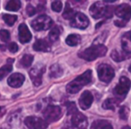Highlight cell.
I'll return each mask as SVG.
<instances>
[{
	"label": "cell",
	"instance_id": "obj_1",
	"mask_svg": "<svg viewBox=\"0 0 131 129\" xmlns=\"http://www.w3.org/2000/svg\"><path fill=\"white\" fill-rule=\"evenodd\" d=\"M92 81V71L87 70L83 75L77 76L75 80L70 82L67 85V91L70 94H75L78 92L84 86L87 85Z\"/></svg>",
	"mask_w": 131,
	"mask_h": 129
},
{
	"label": "cell",
	"instance_id": "obj_2",
	"mask_svg": "<svg viewBox=\"0 0 131 129\" xmlns=\"http://www.w3.org/2000/svg\"><path fill=\"white\" fill-rule=\"evenodd\" d=\"M107 53V48L102 44H96L89 47L88 49L83 50L78 54L81 58L87 61H93L96 58L103 56Z\"/></svg>",
	"mask_w": 131,
	"mask_h": 129
},
{
	"label": "cell",
	"instance_id": "obj_3",
	"mask_svg": "<svg viewBox=\"0 0 131 129\" xmlns=\"http://www.w3.org/2000/svg\"><path fill=\"white\" fill-rule=\"evenodd\" d=\"M112 8L114 7L106 6L103 2H96L92 5L91 8H90V15L94 19H100L103 16L111 17Z\"/></svg>",
	"mask_w": 131,
	"mask_h": 129
},
{
	"label": "cell",
	"instance_id": "obj_4",
	"mask_svg": "<svg viewBox=\"0 0 131 129\" xmlns=\"http://www.w3.org/2000/svg\"><path fill=\"white\" fill-rule=\"evenodd\" d=\"M53 24V21L51 20L50 17H49L48 15H39L38 17L34 19L31 22V27L35 30V31H46L49 30V28H51Z\"/></svg>",
	"mask_w": 131,
	"mask_h": 129
},
{
	"label": "cell",
	"instance_id": "obj_5",
	"mask_svg": "<svg viewBox=\"0 0 131 129\" xmlns=\"http://www.w3.org/2000/svg\"><path fill=\"white\" fill-rule=\"evenodd\" d=\"M130 85H131V82L127 77L126 76L120 77L118 84L113 89V93H114L115 96L118 97V100H121L128 92L129 89H130Z\"/></svg>",
	"mask_w": 131,
	"mask_h": 129
},
{
	"label": "cell",
	"instance_id": "obj_6",
	"mask_svg": "<svg viewBox=\"0 0 131 129\" xmlns=\"http://www.w3.org/2000/svg\"><path fill=\"white\" fill-rule=\"evenodd\" d=\"M62 111L58 106L49 105L43 110V116L45 121L49 123H52L58 120L61 116Z\"/></svg>",
	"mask_w": 131,
	"mask_h": 129
},
{
	"label": "cell",
	"instance_id": "obj_7",
	"mask_svg": "<svg viewBox=\"0 0 131 129\" xmlns=\"http://www.w3.org/2000/svg\"><path fill=\"white\" fill-rule=\"evenodd\" d=\"M98 76L102 82L110 83L114 77V70L110 65L107 64H102L98 66Z\"/></svg>",
	"mask_w": 131,
	"mask_h": 129
},
{
	"label": "cell",
	"instance_id": "obj_8",
	"mask_svg": "<svg viewBox=\"0 0 131 129\" xmlns=\"http://www.w3.org/2000/svg\"><path fill=\"white\" fill-rule=\"evenodd\" d=\"M24 124L30 129H46L48 127L47 122L38 116H28L24 120Z\"/></svg>",
	"mask_w": 131,
	"mask_h": 129
},
{
	"label": "cell",
	"instance_id": "obj_9",
	"mask_svg": "<svg viewBox=\"0 0 131 129\" xmlns=\"http://www.w3.org/2000/svg\"><path fill=\"white\" fill-rule=\"evenodd\" d=\"M44 71H45V66H42V65H38L30 70V77L35 86H39L41 84Z\"/></svg>",
	"mask_w": 131,
	"mask_h": 129
},
{
	"label": "cell",
	"instance_id": "obj_10",
	"mask_svg": "<svg viewBox=\"0 0 131 129\" xmlns=\"http://www.w3.org/2000/svg\"><path fill=\"white\" fill-rule=\"evenodd\" d=\"M70 25L72 27L78 28V29H85L89 25V20L85 15L83 13H77L74 18L71 20Z\"/></svg>",
	"mask_w": 131,
	"mask_h": 129
},
{
	"label": "cell",
	"instance_id": "obj_11",
	"mask_svg": "<svg viewBox=\"0 0 131 129\" xmlns=\"http://www.w3.org/2000/svg\"><path fill=\"white\" fill-rule=\"evenodd\" d=\"M71 123L74 126L78 129H86L88 126V120L86 116L79 112L72 115Z\"/></svg>",
	"mask_w": 131,
	"mask_h": 129
},
{
	"label": "cell",
	"instance_id": "obj_12",
	"mask_svg": "<svg viewBox=\"0 0 131 129\" xmlns=\"http://www.w3.org/2000/svg\"><path fill=\"white\" fill-rule=\"evenodd\" d=\"M115 14L123 21L127 22L131 18V6L127 4H122L115 8Z\"/></svg>",
	"mask_w": 131,
	"mask_h": 129
},
{
	"label": "cell",
	"instance_id": "obj_13",
	"mask_svg": "<svg viewBox=\"0 0 131 129\" xmlns=\"http://www.w3.org/2000/svg\"><path fill=\"white\" fill-rule=\"evenodd\" d=\"M93 100V96L89 91H85L82 93L79 99V106L82 109L85 110V109H89L91 107L92 103Z\"/></svg>",
	"mask_w": 131,
	"mask_h": 129
},
{
	"label": "cell",
	"instance_id": "obj_14",
	"mask_svg": "<svg viewBox=\"0 0 131 129\" xmlns=\"http://www.w3.org/2000/svg\"><path fill=\"white\" fill-rule=\"evenodd\" d=\"M19 40L21 43H27L31 40V33L30 32L29 28L25 24H21L19 25Z\"/></svg>",
	"mask_w": 131,
	"mask_h": 129
},
{
	"label": "cell",
	"instance_id": "obj_15",
	"mask_svg": "<svg viewBox=\"0 0 131 129\" xmlns=\"http://www.w3.org/2000/svg\"><path fill=\"white\" fill-rule=\"evenodd\" d=\"M24 82V76L22 74L15 73L10 75V77L7 80V84L9 86L13 88H19L23 85Z\"/></svg>",
	"mask_w": 131,
	"mask_h": 129
},
{
	"label": "cell",
	"instance_id": "obj_16",
	"mask_svg": "<svg viewBox=\"0 0 131 129\" xmlns=\"http://www.w3.org/2000/svg\"><path fill=\"white\" fill-rule=\"evenodd\" d=\"M33 49L41 52H49L51 49V46L45 40H37L33 44Z\"/></svg>",
	"mask_w": 131,
	"mask_h": 129
},
{
	"label": "cell",
	"instance_id": "obj_17",
	"mask_svg": "<svg viewBox=\"0 0 131 129\" xmlns=\"http://www.w3.org/2000/svg\"><path fill=\"white\" fill-rule=\"evenodd\" d=\"M121 46L126 53H131V31L124 33L121 37Z\"/></svg>",
	"mask_w": 131,
	"mask_h": 129
},
{
	"label": "cell",
	"instance_id": "obj_18",
	"mask_svg": "<svg viewBox=\"0 0 131 129\" xmlns=\"http://www.w3.org/2000/svg\"><path fill=\"white\" fill-rule=\"evenodd\" d=\"M91 129H113L109 121L103 119L96 120L93 123Z\"/></svg>",
	"mask_w": 131,
	"mask_h": 129
},
{
	"label": "cell",
	"instance_id": "obj_19",
	"mask_svg": "<svg viewBox=\"0 0 131 129\" xmlns=\"http://www.w3.org/2000/svg\"><path fill=\"white\" fill-rule=\"evenodd\" d=\"M120 100L118 98H110L107 99L102 104V108L105 109H111V110H114L116 109L117 106L119 104Z\"/></svg>",
	"mask_w": 131,
	"mask_h": 129
},
{
	"label": "cell",
	"instance_id": "obj_20",
	"mask_svg": "<svg viewBox=\"0 0 131 129\" xmlns=\"http://www.w3.org/2000/svg\"><path fill=\"white\" fill-rule=\"evenodd\" d=\"M62 75H63V69L59 65L55 64V65L50 66V68H49V76L51 78H58V77L61 76Z\"/></svg>",
	"mask_w": 131,
	"mask_h": 129
},
{
	"label": "cell",
	"instance_id": "obj_21",
	"mask_svg": "<svg viewBox=\"0 0 131 129\" xmlns=\"http://www.w3.org/2000/svg\"><path fill=\"white\" fill-rule=\"evenodd\" d=\"M81 41V37L78 34H70L68 36V38L66 39V43L68 46L71 47H75L77 46Z\"/></svg>",
	"mask_w": 131,
	"mask_h": 129
},
{
	"label": "cell",
	"instance_id": "obj_22",
	"mask_svg": "<svg viewBox=\"0 0 131 129\" xmlns=\"http://www.w3.org/2000/svg\"><path fill=\"white\" fill-rule=\"evenodd\" d=\"M61 32H62L61 27H59V26H55L54 28H52V29L50 30V31H49V40H50L51 42H54V41H56V40H58L60 34H61Z\"/></svg>",
	"mask_w": 131,
	"mask_h": 129
},
{
	"label": "cell",
	"instance_id": "obj_23",
	"mask_svg": "<svg viewBox=\"0 0 131 129\" xmlns=\"http://www.w3.org/2000/svg\"><path fill=\"white\" fill-rule=\"evenodd\" d=\"M33 61V56L31 55H24L22 58H21L20 62H19V66L22 67L27 68L31 65Z\"/></svg>",
	"mask_w": 131,
	"mask_h": 129
},
{
	"label": "cell",
	"instance_id": "obj_24",
	"mask_svg": "<svg viewBox=\"0 0 131 129\" xmlns=\"http://www.w3.org/2000/svg\"><path fill=\"white\" fill-rule=\"evenodd\" d=\"M21 2L18 0H12L9 1L8 3H6V9L8 11H12V12H15L18 11L21 8Z\"/></svg>",
	"mask_w": 131,
	"mask_h": 129
},
{
	"label": "cell",
	"instance_id": "obj_25",
	"mask_svg": "<svg viewBox=\"0 0 131 129\" xmlns=\"http://www.w3.org/2000/svg\"><path fill=\"white\" fill-rule=\"evenodd\" d=\"M75 12L73 8L70 6L69 3H67L66 4V8H65V11L63 13V17L65 19H73L74 16L75 15Z\"/></svg>",
	"mask_w": 131,
	"mask_h": 129
},
{
	"label": "cell",
	"instance_id": "obj_26",
	"mask_svg": "<svg viewBox=\"0 0 131 129\" xmlns=\"http://www.w3.org/2000/svg\"><path fill=\"white\" fill-rule=\"evenodd\" d=\"M12 69H13V66L10 64L5 65L4 66H2V67L0 68V80H2L3 78H5L12 71Z\"/></svg>",
	"mask_w": 131,
	"mask_h": 129
},
{
	"label": "cell",
	"instance_id": "obj_27",
	"mask_svg": "<svg viewBox=\"0 0 131 129\" xmlns=\"http://www.w3.org/2000/svg\"><path fill=\"white\" fill-rule=\"evenodd\" d=\"M3 20L5 21V22H6L7 25L12 26L16 22L17 16L14 15H6V14H5V15H3Z\"/></svg>",
	"mask_w": 131,
	"mask_h": 129
},
{
	"label": "cell",
	"instance_id": "obj_28",
	"mask_svg": "<svg viewBox=\"0 0 131 129\" xmlns=\"http://www.w3.org/2000/svg\"><path fill=\"white\" fill-rule=\"evenodd\" d=\"M118 114H119V118L123 120H127V118H128V114H129V109L126 106H123L119 109V111H118Z\"/></svg>",
	"mask_w": 131,
	"mask_h": 129
},
{
	"label": "cell",
	"instance_id": "obj_29",
	"mask_svg": "<svg viewBox=\"0 0 131 129\" xmlns=\"http://www.w3.org/2000/svg\"><path fill=\"white\" fill-rule=\"evenodd\" d=\"M10 39V33L6 30H1L0 31V40L4 42L8 41Z\"/></svg>",
	"mask_w": 131,
	"mask_h": 129
},
{
	"label": "cell",
	"instance_id": "obj_30",
	"mask_svg": "<svg viewBox=\"0 0 131 129\" xmlns=\"http://www.w3.org/2000/svg\"><path fill=\"white\" fill-rule=\"evenodd\" d=\"M62 6L63 5H62V3L60 1H54L51 4V8H52L53 11L58 13V12H60L62 10Z\"/></svg>",
	"mask_w": 131,
	"mask_h": 129
},
{
	"label": "cell",
	"instance_id": "obj_31",
	"mask_svg": "<svg viewBox=\"0 0 131 129\" xmlns=\"http://www.w3.org/2000/svg\"><path fill=\"white\" fill-rule=\"evenodd\" d=\"M111 58L116 62H120L123 59H125L124 56H122L121 55L118 53V51H117V50H113L112 52H111Z\"/></svg>",
	"mask_w": 131,
	"mask_h": 129
},
{
	"label": "cell",
	"instance_id": "obj_32",
	"mask_svg": "<svg viewBox=\"0 0 131 129\" xmlns=\"http://www.w3.org/2000/svg\"><path fill=\"white\" fill-rule=\"evenodd\" d=\"M68 115H73L75 114V113L77 112V107H75V104L74 103V102H71V103H69L68 105Z\"/></svg>",
	"mask_w": 131,
	"mask_h": 129
},
{
	"label": "cell",
	"instance_id": "obj_33",
	"mask_svg": "<svg viewBox=\"0 0 131 129\" xmlns=\"http://www.w3.org/2000/svg\"><path fill=\"white\" fill-rule=\"evenodd\" d=\"M36 12H37V10L35 9L31 5H28L27 8H26V13H27V15H29V16H32V15H34L35 14H36Z\"/></svg>",
	"mask_w": 131,
	"mask_h": 129
},
{
	"label": "cell",
	"instance_id": "obj_34",
	"mask_svg": "<svg viewBox=\"0 0 131 129\" xmlns=\"http://www.w3.org/2000/svg\"><path fill=\"white\" fill-rule=\"evenodd\" d=\"M8 49H9L12 53H15L18 50V46H17V44L15 43V42H12V43H10L9 45H8Z\"/></svg>",
	"mask_w": 131,
	"mask_h": 129
},
{
	"label": "cell",
	"instance_id": "obj_35",
	"mask_svg": "<svg viewBox=\"0 0 131 129\" xmlns=\"http://www.w3.org/2000/svg\"><path fill=\"white\" fill-rule=\"evenodd\" d=\"M127 22L123 20H120V21H115V25L116 26H118V27H123V26L126 25Z\"/></svg>",
	"mask_w": 131,
	"mask_h": 129
},
{
	"label": "cell",
	"instance_id": "obj_36",
	"mask_svg": "<svg viewBox=\"0 0 131 129\" xmlns=\"http://www.w3.org/2000/svg\"><path fill=\"white\" fill-rule=\"evenodd\" d=\"M6 113V109L4 107H0V118L2 116H4V114Z\"/></svg>",
	"mask_w": 131,
	"mask_h": 129
},
{
	"label": "cell",
	"instance_id": "obj_37",
	"mask_svg": "<svg viewBox=\"0 0 131 129\" xmlns=\"http://www.w3.org/2000/svg\"><path fill=\"white\" fill-rule=\"evenodd\" d=\"M121 129H131V128L129 126H124V127H122Z\"/></svg>",
	"mask_w": 131,
	"mask_h": 129
},
{
	"label": "cell",
	"instance_id": "obj_38",
	"mask_svg": "<svg viewBox=\"0 0 131 129\" xmlns=\"http://www.w3.org/2000/svg\"><path fill=\"white\" fill-rule=\"evenodd\" d=\"M129 71H130V73H131V66H130V67H129Z\"/></svg>",
	"mask_w": 131,
	"mask_h": 129
}]
</instances>
